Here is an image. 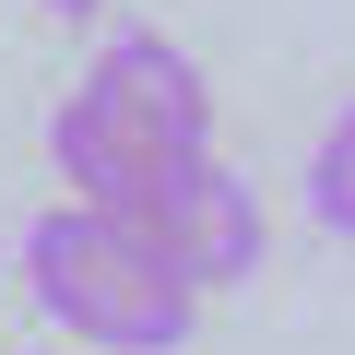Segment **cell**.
Masks as SVG:
<instances>
[{"instance_id": "6da1fadb", "label": "cell", "mask_w": 355, "mask_h": 355, "mask_svg": "<svg viewBox=\"0 0 355 355\" xmlns=\"http://www.w3.org/2000/svg\"><path fill=\"white\" fill-rule=\"evenodd\" d=\"M48 154H60V178H71L83 214H142L166 178H190V166L214 154V83L190 71L178 36L119 24V36L83 60V83L60 95Z\"/></svg>"}, {"instance_id": "7a4b0ae2", "label": "cell", "mask_w": 355, "mask_h": 355, "mask_svg": "<svg viewBox=\"0 0 355 355\" xmlns=\"http://www.w3.org/2000/svg\"><path fill=\"white\" fill-rule=\"evenodd\" d=\"M24 284H36V308L71 343H107V355H178L202 331V296L178 284L119 214H83V202H60V214L24 225Z\"/></svg>"}, {"instance_id": "3957f363", "label": "cell", "mask_w": 355, "mask_h": 355, "mask_svg": "<svg viewBox=\"0 0 355 355\" xmlns=\"http://www.w3.org/2000/svg\"><path fill=\"white\" fill-rule=\"evenodd\" d=\"M190 296H225V284H249L261 272V190L225 166V154H202L190 178H166V190L142 202V214H119Z\"/></svg>"}, {"instance_id": "277c9868", "label": "cell", "mask_w": 355, "mask_h": 355, "mask_svg": "<svg viewBox=\"0 0 355 355\" xmlns=\"http://www.w3.org/2000/svg\"><path fill=\"white\" fill-rule=\"evenodd\" d=\"M308 214L331 237H355V107H331V130L308 142Z\"/></svg>"}, {"instance_id": "5b68a950", "label": "cell", "mask_w": 355, "mask_h": 355, "mask_svg": "<svg viewBox=\"0 0 355 355\" xmlns=\"http://www.w3.org/2000/svg\"><path fill=\"white\" fill-rule=\"evenodd\" d=\"M36 12H95V0H36Z\"/></svg>"}]
</instances>
